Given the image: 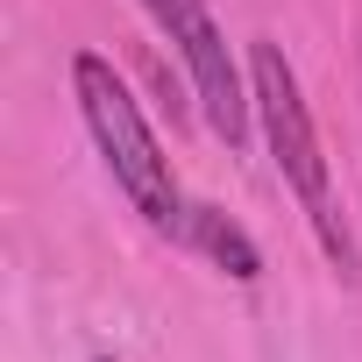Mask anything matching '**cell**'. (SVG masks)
Returning a JSON list of instances; mask_svg holds the SVG:
<instances>
[{
	"mask_svg": "<svg viewBox=\"0 0 362 362\" xmlns=\"http://www.w3.org/2000/svg\"><path fill=\"white\" fill-rule=\"evenodd\" d=\"M249 93H256V114H263V135H270V156H277V177L298 192L305 221L320 228L327 256L341 277H355V242L334 214V192H327V156H320V128L305 114V93H298V71L277 43H256L249 50Z\"/></svg>",
	"mask_w": 362,
	"mask_h": 362,
	"instance_id": "cell-2",
	"label": "cell"
},
{
	"mask_svg": "<svg viewBox=\"0 0 362 362\" xmlns=\"http://www.w3.org/2000/svg\"><path fill=\"white\" fill-rule=\"evenodd\" d=\"M71 86H78V114H86V128H93V142H100L107 170H114V185L128 192V206H135L149 228L177 235V228L192 221V206L177 199L170 156L156 149V135H149V121H142L135 93L121 86V71H114L107 57L78 50V57H71Z\"/></svg>",
	"mask_w": 362,
	"mask_h": 362,
	"instance_id": "cell-1",
	"label": "cell"
},
{
	"mask_svg": "<svg viewBox=\"0 0 362 362\" xmlns=\"http://www.w3.org/2000/svg\"><path fill=\"white\" fill-rule=\"evenodd\" d=\"M185 235H192V242H199V249H206V256H214V263H221L235 284H256V277H263V256H256V242H249V235H242L228 214H214V206H192Z\"/></svg>",
	"mask_w": 362,
	"mask_h": 362,
	"instance_id": "cell-4",
	"label": "cell"
},
{
	"mask_svg": "<svg viewBox=\"0 0 362 362\" xmlns=\"http://www.w3.org/2000/svg\"><path fill=\"white\" fill-rule=\"evenodd\" d=\"M142 8L156 15V29L177 43V57H185L192 93H199V107H206V128H214L228 149H242L256 93H242V71H235V57H228V36H221L214 15H206V0H142Z\"/></svg>",
	"mask_w": 362,
	"mask_h": 362,
	"instance_id": "cell-3",
	"label": "cell"
}]
</instances>
